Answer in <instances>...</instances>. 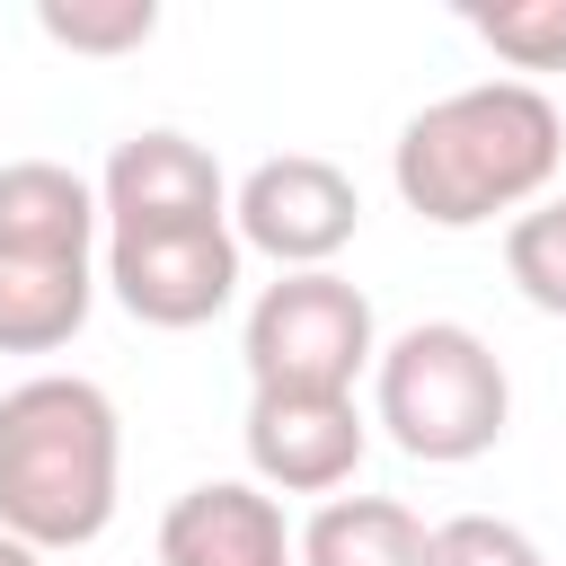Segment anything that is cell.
Instances as JSON below:
<instances>
[{
  "mask_svg": "<svg viewBox=\"0 0 566 566\" xmlns=\"http://www.w3.org/2000/svg\"><path fill=\"white\" fill-rule=\"evenodd\" d=\"M557 159H566L557 97L531 80H478V88H451L398 124L389 186L433 230H486V221L531 212L548 195Z\"/></svg>",
  "mask_w": 566,
  "mask_h": 566,
  "instance_id": "6da1fadb",
  "label": "cell"
},
{
  "mask_svg": "<svg viewBox=\"0 0 566 566\" xmlns=\"http://www.w3.org/2000/svg\"><path fill=\"white\" fill-rule=\"evenodd\" d=\"M124 486V416L80 371H35L0 389V531L35 557L88 548L115 522Z\"/></svg>",
  "mask_w": 566,
  "mask_h": 566,
  "instance_id": "7a4b0ae2",
  "label": "cell"
},
{
  "mask_svg": "<svg viewBox=\"0 0 566 566\" xmlns=\"http://www.w3.org/2000/svg\"><path fill=\"white\" fill-rule=\"evenodd\" d=\"M371 424H389V442L424 469H460L486 460L513 424V380L504 354L460 327V318H416L371 354Z\"/></svg>",
  "mask_w": 566,
  "mask_h": 566,
  "instance_id": "3957f363",
  "label": "cell"
},
{
  "mask_svg": "<svg viewBox=\"0 0 566 566\" xmlns=\"http://www.w3.org/2000/svg\"><path fill=\"white\" fill-rule=\"evenodd\" d=\"M239 354H248V389H336V398H354V380L380 354V318L336 265H310V274H274L248 301Z\"/></svg>",
  "mask_w": 566,
  "mask_h": 566,
  "instance_id": "277c9868",
  "label": "cell"
},
{
  "mask_svg": "<svg viewBox=\"0 0 566 566\" xmlns=\"http://www.w3.org/2000/svg\"><path fill=\"white\" fill-rule=\"evenodd\" d=\"M354 230H363V195H354V177H345L336 159H318V150H274V159H256V168L239 177V195H230V239L256 248V256H274L283 274L327 265L336 248H354Z\"/></svg>",
  "mask_w": 566,
  "mask_h": 566,
  "instance_id": "5b68a950",
  "label": "cell"
},
{
  "mask_svg": "<svg viewBox=\"0 0 566 566\" xmlns=\"http://www.w3.org/2000/svg\"><path fill=\"white\" fill-rule=\"evenodd\" d=\"M239 265H248V248L230 239V221H212V230H150V239H106L97 248V283L142 327H168V336L221 318L239 301Z\"/></svg>",
  "mask_w": 566,
  "mask_h": 566,
  "instance_id": "8992f818",
  "label": "cell"
},
{
  "mask_svg": "<svg viewBox=\"0 0 566 566\" xmlns=\"http://www.w3.org/2000/svg\"><path fill=\"white\" fill-rule=\"evenodd\" d=\"M97 221L106 239H150V230H212L230 221V186H221V159L177 133V124H142L115 142L106 177H97Z\"/></svg>",
  "mask_w": 566,
  "mask_h": 566,
  "instance_id": "52a82bcc",
  "label": "cell"
},
{
  "mask_svg": "<svg viewBox=\"0 0 566 566\" xmlns=\"http://www.w3.org/2000/svg\"><path fill=\"white\" fill-rule=\"evenodd\" d=\"M239 442L265 495H336L371 451V416L336 389H248Z\"/></svg>",
  "mask_w": 566,
  "mask_h": 566,
  "instance_id": "ba28073f",
  "label": "cell"
},
{
  "mask_svg": "<svg viewBox=\"0 0 566 566\" xmlns=\"http://www.w3.org/2000/svg\"><path fill=\"white\" fill-rule=\"evenodd\" d=\"M159 566H301V548L256 478H203L159 513Z\"/></svg>",
  "mask_w": 566,
  "mask_h": 566,
  "instance_id": "9c48e42d",
  "label": "cell"
},
{
  "mask_svg": "<svg viewBox=\"0 0 566 566\" xmlns=\"http://www.w3.org/2000/svg\"><path fill=\"white\" fill-rule=\"evenodd\" d=\"M97 186L62 159L0 168V256H97Z\"/></svg>",
  "mask_w": 566,
  "mask_h": 566,
  "instance_id": "30bf717a",
  "label": "cell"
},
{
  "mask_svg": "<svg viewBox=\"0 0 566 566\" xmlns=\"http://www.w3.org/2000/svg\"><path fill=\"white\" fill-rule=\"evenodd\" d=\"M97 310V256H0V354H62Z\"/></svg>",
  "mask_w": 566,
  "mask_h": 566,
  "instance_id": "8fae6325",
  "label": "cell"
},
{
  "mask_svg": "<svg viewBox=\"0 0 566 566\" xmlns=\"http://www.w3.org/2000/svg\"><path fill=\"white\" fill-rule=\"evenodd\" d=\"M301 566H424L433 522L398 495H327L301 531H292Z\"/></svg>",
  "mask_w": 566,
  "mask_h": 566,
  "instance_id": "7c38bea8",
  "label": "cell"
},
{
  "mask_svg": "<svg viewBox=\"0 0 566 566\" xmlns=\"http://www.w3.org/2000/svg\"><path fill=\"white\" fill-rule=\"evenodd\" d=\"M469 35L522 71L539 88V71H566V0H495V9H469Z\"/></svg>",
  "mask_w": 566,
  "mask_h": 566,
  "instance_id": "4fadbf2b",
  "label": "cell"
},
{
  "mask_svg": "<svg viewBox=\"0 0 566 566\" xmlns=\"http://www.w3.org/2000/svg\"><path fill=\"white\" fill-rule=\"evenodd\" d=\"M504 274L531 310L566 318V195H539L531 212L504 221Z\"/></svg>",
  "mask_w": 566,
  "mask_h": 566,
  "instance_id": "5bb4252c",
  "label": "cell"
},
{
  "mask_svg": "<svg viewBox=\"0 0 566 566\" xmlns=\"http://www.w3.org/2000/svg\"><path fill=\"white\" fill-rule=\"evenodd\" d=\"M35 27H44L62 53L115 62V53H142V44L159 35V0H44Z\"/></svg>",
  "mask_w": 566,
  "mask_h": 566,
  "instance_id": "9a60e30c",
  "label": "cell"
},
{
  "mask_svg": "<svg viewBox=\"0 0 566 566\" xmlns=\"http://www.w3.org/2000/svg\"><path fill=\"white\" fill-rule=\"evenodd\" d=\"M424 566H548V557H539V539H531L522 522H504V513H451V522H433Z\"/></svg>",
  "mask_w": 566,
  "mask_h": 566,
  "instance_id": "2e32d148",
  "label": "cell"
},
{
  "mask_svg": "<svg viewBox=\"0 0 566 566\" xmlns=\"http://www.w3.org/2000/svg\"><path fill=\"white\" fill-rule=\"evenodd\" d=\"M0 566H44V557H35L27 539H9V531H0Z\"/></svg>",
  "mask_w": 566,
  "mask_h": 566,
  "instance_id": "e0dca14e",
  "label": "cell"
}]
</instances>
